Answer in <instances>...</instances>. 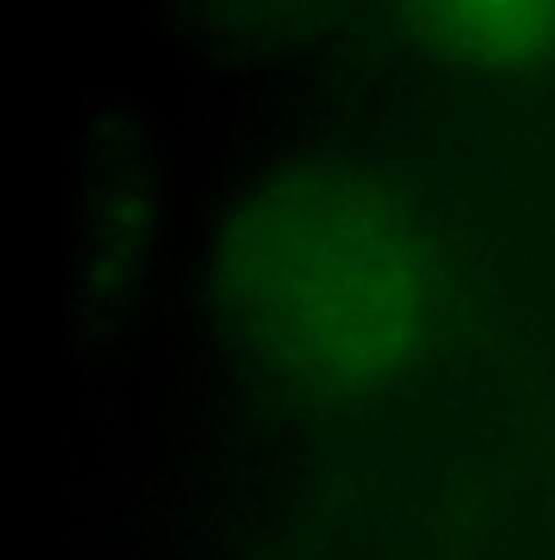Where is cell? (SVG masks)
I'll use <instances>...</instances> for the list:
<instances>
[{"label":"cell","mask_w":555,"mask_h":560,"mask_svg":"<svg viewBox=\"0 0 555 560\" xmlns=\"http://www.w3.org/2000/svg\"><path fill=\"white\" fill-rule=\"evenodd\" d=\"M234 337L322 400L410 381L448 322L429 214L351 171H283L229 205L210 249Z\"/></svg>","instance_id":"obj_1"},{"label":"cell","mask_w":555,"mask_h":560,"mask_svg":"<svg viewBox=\"0 0 555 560\" xmlns=\"http://www.w3.org/2000/svg\"><path fill=\"white\" fill-rule=\"evenodd\" d=\"M414 49L453 69L511 73L555 54V0H394Z\"/></svg>","instance_id":"obj_2"},{"label":"cell","mask_w":555,"mask_h":560,"mask_svg":"<svg viewBox=\"0 0 555 560\" xmlns=\"http://www.w3.org/2000/svg\"><path fill=\"white\" fill-rule=\"evenodd\" d=\"M341 0H170L176 20L205 49L229 59H278L332 25Z\"/></svg>","instance_id":"obj_3"}]
</instances>
